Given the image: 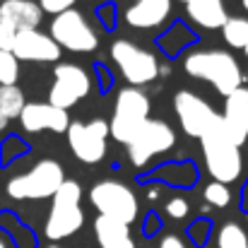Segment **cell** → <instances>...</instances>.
<instances>
[{"instance_id":"1","label":"cell","mask_w":248,"mask_h":248,"mask_svg":"<svg viewBox=\"0 0 248 248\" xmlns=\"http://www.w3.org/2000/svg\"><path fill=\"white\" fill-rule=\"evenodd\" d=\"M183 70L190 78L205 80L210 82L224 99L229 94H234L236 89H241L244 84V73L239 61L219 48H210V51H193L183 58Z\"/></svg>"},{"instance_id":"2","label":"cell","mask_w":248,"mask_h":248,"mask_svg":"<svg viewBox=\"0 0 248 248\" xmlns=\"http://www.w3.org/2000/svg\"><path fill=\"white\" fill-rule=\"evenodd\" d=\"M51 210L44 224V236L48 241H63L73 234H78L84 224L82 212V186L78 181H68L58 188V193L51 198Z\"/></svg>"},{"instance_id":"3","label":"cell","mask_w":248,"mask_h":248,"mask_svg":"<svg viewBox=\"0 0 248 248\" xmlns=\"http://www.w3.org/2000/svg\"><path fill=\"white\" fill-rule=\"evenodd\" d=\"M200 147H202V157L207 173L217 181V183H234L241 171H244V157H241V147L234 145L229 140V135L222 128V116L219 123L215 128H210L202 138H200Z\"/></svg>"},{"instance_id":"4","label":"cell","mask_w":248,"mask_h":248,"mask_svg":"<svg viewBox=\"0 0 248 248\" xmlns=\"http://www.w3.org/2000/svg\"><path fill=\"white\" fill-rule=\"evenodd\" d=\"M147 118H150V96L138 87H125L116 96L113 116L108 121V135L128 147L138 135V130L147 123Z\"/></svg>"},{"instance_id":"5","label":"cell","mask_w":248,"mask_h":248,"mask_svg":"<svg viewBox=\"0 0 248 248\" xmlns=\"http://www.w3.org/2000/svg\"><path fill=\"white\" fill-rule=\"evenodd\" d=\"M65 183V171L56 159H41L29 171L7 181V195L12 200H46Z\"/></svg>"},{"instance_id":"6","label":"cell","mask_w":248,"mask_h":248,"mask_svg":"<svg viewBox=\"0 0 248 248\" xmlns=\"http://www.w3.org/2000/svg\"><path fill=\"white\" fill-rule=\"evenodd\" d=\"M89 202L101 217L118 219L123 224H133L140 215L138 195L121 181H99L89 190Z\"/></svg>"},{"instance_id":"7","label":"cell","mask_w":248,"mask_h":248,"mask_svg":"<svg viewBox=\"0 0 248 248\" xmlns=\"http://www.w3.org/2000/svg\"><path fill=\"white\" fill-rule=\"evenodd\" d=\"M111 61L125 78L130 87H142V84L155 82L159 78V61L155 53L140 48L133 41L118 39L111 44Z\"/></svg>"},{"instance_id":"8","label":"cell","mask_w":248,"mask_h":248,"mask_svg":"<svg viewBox=\"0 0 248 248\" xmlns=\"http://www.w3.org/2000/svg\"><path fill=\"white\" fill-rule=\"evenodd\" d=\"M68 147L82 164H99L106 157L108 147V121L92 118L89 123L70 121L68 130Z\"/></svg>"},{"instance_id":"9","label":"cell","mask_w":248,"mask_h":248,"mask_svg":"<svg viewBox=\"0 0 248 248\" xmlns=\"http://www.w3.org/2000/svg\"><path fill=\"white\" fill-rule=\"evenodd\" d=\"M51 39L73 53H92L99 46V36L92 29L89 19L84 17L80 10H65L53 17L51 22Z\"/></svg>"},{"instance_id":"10","label":"cell","mask_w":248,"mask_h":248,"mask_svg":"<svg viewBox=\"0 0 248 248\" xmlns=\"http://www.w3.org/2000/svg\"><path fill=\"white\" fill-rule=\"evenodd\" d=\"M176 145V133L173 128L159 121V118H147V123L138 130V135L133 138V142L125 147L128 150V159L135 169L150 164V159H155L157 155H164Z\"/></svg>"},{"instance_id":"11","label":"cell","mask_w":248,"mask_h":248,"mask_svg":"<svg viewBox=\"0 0 248 248\" xmlns=\"http://www.w3.org/2000/svg\"><path fill=\"white\" fill-rule=\"evenodd\" d=\"M92 92V78L78 63H61L53 68V84L48 89V104L68 111Z\"/></svg>"},{"instance_id":"12","label":"cell","mask_w":248,"mask_h":248,"mask_svg":"<svg viewBox=\"0 0 248 248\" xmlns=\"http://www.w3.org/2000/svg\"><path fill=\"white\" fill-rule=\"evenodd\" d=\"M173 111H176V118H178L183 133L190 135V138H198V140L210 128H215L219 123V113L202 96H198L195 92H188V89L176 92V96H173Z\"/></svg>"},{"instance_id":"13","label":"cell","mask_w":248,"mask_h":248,"mask_svg":"<svg viewBox=\"0 0 248 248\" xmlns=\"http://www.w3.org/2000/svg\"><path fill=\"white\" fill-rule=\"evenodd\" d=\"M12 56L24 63H56L61 58V46L39 29L19 31L12 41Z\"/></svg>"},{"instance_id":"14","label":"cell","mask_w":248,"mask_h":248,"mask_svg":"<svg viewBox=\"0 0 248 248\" xmlns=\"http://www.w3.org/2000/svg\"><path fill=\"white\" fill-rule=\"evenodd\" d=\"M19 125L27 133H41V130H53V133H65L70 125L68 111L39 101H31L24 106V111L19 113Z\"/></svg>"},{"instance_id":"15","label":"cell","mask_w":248,"mask_h":248,"mask_svg":"<svg viewBox=\"0 0 248 248\" xmlns=\"http://www.w3.org/2000/svg\"><path fill=\"white\" fill-rule=\"evenodd\" d=\"M44 10L34 0H2L0 2V24L12 34L39 29Z\"/></svg>"},{"instance_id":"16","label":"cell","mask_w":248,"mask_h":248,"mask_svg":"<svg viewBox=\"0 0 248 248\" xmlns=\"http://www.w3.org/2000/svg\"><path fill=\"white\" fill-rule=\"evenodd\" d=\"M222 128L229 135L234 145H244L248 138V89H236L234 94L227 96L224 101V113H222Z\"/></svg>"},{"instance_id":"17","label":"cell","mask_w":248,"mask_h":248,"mask_svg":"<svg viewBox=\"0 0 248 248\" xmlns=\"http://www.w3.org/2000/svg\"><path fill=\"white\" fill-rule=\"evenodd\" d=\"M171 15V0H135L125 10V22L133 29H155Z\"/></svg>"},{"instance_id":"18","label":"cell","mask_w":248,"mask_h":248,"mask_svg":"<svg viewBox=\"0 0 248 248\" xmlns=\"http://www.w3.org/2000/svg\"><path fill=\"white\" fill-rule=\"evenodd\" d=\"M94 236L99 248H135V239L130 234V227L111 219V217H96L94 219Z\"/></svg>"},{"instance_id":"19","label":"cell","mask_w":248,"mask_h":248,"mask_svg":"<svg viewBox=\"0 0 248 248\" xmlns=\"http://www.w3.org/2000/svg\"><path fill=\"white\" fill-rule=\"evenodd\" d=\"M186 12L202 29H222V24L227 22L224 0H188Z\"/></svg>"},{"instance_id":"20","label":"cell","mask_w":248,"mask_h":248,"mask_svg":"<svg viewBox=\"0 0 248 248\" xmlns=\"http://www.w3.org/2000/svg\"><path fill=\"white\" fill-rule=\"evenodd\" d=\"M24 106H27V99H24V92L17 84H0V113L7 121L19 118Z\"/></svg>"},{"instance_id":"21","label":"cell","mask_w":248,"mask_h":248,"mask_svg":"<svg viewBox=\"0 0 248 248\" xmlns=\"http://www.w3.org/2000/svg\"><path fill=\"white\" fill-rule=\"evenodd\" d=\"M222 36L232 48H246L248 46V17H227L222 24Z\"/></svg>"},{"instance_id":"22","label":"cell","mask_w":248,"mask_h":248,"mask_svg":"<svg viewBox=\"0 0 248 248\" xmlns=\"http://www.w3.org/2000/svg\"><path fill=\"white\" fill-rule=\"evenodd\" d=\"M217 248H248V234L241 224L227 222L217 234Z\"/></svg>"},{"instance_id":"23","label":"cell","mask_w":248,"mask_h":248,"mask_svg":"<svg viewBox=\"0 0 248 248\" xmlns=\"http://www.w3.org/2000/svg\"><path fill=\"white\" fill-rule=\"evenodd\" d=\"M202 198H205V202H207V205H212V207H227V205L232 202L229 186L217 183V181H212V183H207V186H205Z\"/></svg>"},{"instance_id":"24","label":"cell","mask_w":248,"mask_h":248,"mask_svg":"<svg viewBox=\"0 0 248 248\" xmlns=\"http://www.w3.org/2000/svg\"><path fill=\"white\" fill-rule=\"evenodd\" d=\"M19 80V61L12 51H0V84H17Z\"/></svg>"},{"instance_id":"25","label":"cell","mask_w":248,"mask_h":248,"mask_svg":"<svg viewBox=\"0 0 248 248\" xmlns=\"http://www.w3.org/2000/svg\"><path fill=\"white\" fill-rule=\"evenodd\" d=\"M164 212L171 219H183L188 215V202L183 198H169L164 205Z\"/></svg>"},{"instance_id":"26","label":"cell","mask_w":248,"mask_h":248,"mask_svg":"<svg viewBox=\"0 0 248 248\" xmlns=\"http://www.w3.org/2000/svg\"><path fill=\"white\" fill-rule=\"evenodd\" d=\"M73 5H75V0H39V7L53 17L65 12V10H73Z\"/></svg>"},{"instance_id":"27","label":"cell","mask_w":248,"mask_h":248,"mask_svg":"<svg viewBox=\"0 0 248 248\" xmlns=\"http://www.w3.org/2000/svg\"><path fill=\"white\" fill-rule=\"evenodd\" d=\"M12 41H15V34L0 24V51H12Z\"/></svg>"},{"instance_id":"28","label":"cell","mask_w":248,"mask_h":248,"mask_svg":"<svg viewBox=\"0 0 248 248\" xmlns=\"http://www.w3.org/2000/svg\"><path fill=\"white\" fill-rule=\"evenodd\" d=\"M159 248H186V244H183L181 236H176V234H166L164 239L159 241Z\"/></svg>"},{"instance_id":"29","label":"cell","mask_w":248,"mask_h":248,"mask_svg":"<svg viewBox=\"0 0 248 248\" xmlns=\"http://www.w3.org/2000/svg\"><path fill=\"white\" fill-rule=\"evenodd\" d=\"M157 195H159V190H157V188L147 190V198H150V200H157Z\"/></svg>"},{"instance_id":"30","label":"cell","mask_w":248,"mask_h":248,"mask_svg":"<svg viewBox=\"0 0 248 248\" xmlns=\"http://www.w3.org/2000/svg\"><path fill=\"white\" fill-rule=\"evenodd\" d=\"M7 123H10V121H7V118H5V116L0 113V133H2V130L7 128Z\"/></svg>"},{"instance_id":"31","label":"cell","mask_w":248,"mask_h":248,"mask_svg":"<svg viewBox=\"0 0 248 248\" xmlns=\"http://www.w3.org/2000/svg\"><path fill=\"white\" fill-rule=\"evenodd\" d=\"M241 5H244V10L248 12V0H241Z\"/></svg>"},{"instance_id":"32","label":"cell","mask_w":248,"mask_h":248,"mask_svg":"<svg viewBox=\"0 0 248 248\" xmlns=\"http://www.w3.org/2000/svg\"><path fill=\"white\" fill-rule=\"evenodd\" d=\"M0 248H7V244H5V241H2V239H0Z\"/></svg>"},{"instance_id":"33","label":"cell","mask_w":248,"mask_h":248,"mask_svg":"<svg viewBox=\"0 0 248 248\" xmlns=\"http://www.w3.org/2000/svg\"><path fill=\"white\" fill-rule=\"evenodd\" d=\"M244 51H246V56H248V46H246V48H244Z\"/></svg>"},{"instance_id":"34","label":"cell","mask_w":248,"mask_h":248,"mask_svg":"<svg viewBox=\"0 0 248 248\" xmlns=\"http://www.w3.org/2000/svg\"><path fill=\"white\" fill-rule=\"evenodd\" d=\"M181 2H183V5H186V2H188V0H181Z\"/></svg>"},{"instance_id":"35","label":"cell","mask_w":248,"mask_h":248,"mask_svg":"<svg viewBox=\"0 0 248 248\" xmlns=\"http://www.w3.org/2000/svg\"><path fill=\"white\" fill-rule=\"evenodd\" d=\"M246 82H248V70H246Z\"/></svg>"},{"instance_id":"36","label":"cell","mask_w":248,"mask_h":248,"mask_svg":"<svg viewBox=\"0 0 248 248\" xmlns=\"http://www.w3.org/2000/svg\"><path fill=\"white\" fill-rule=\"evenodd\" d=\"M48 248H61V246H48Z\"/></svg>"},{"instance_id":"37","label":"cell","mask_w":248,"mask_h":248,"mask_svg":"<svg viewBox=\"0 0 248 248\" xmlns=\"http://www.w3.org/2000/svg\"><path fill=\"white\" fill-rule=\"evenodd\" d=\"M0 2H2V0H0Z\"/></svg>"}]
</instances>
